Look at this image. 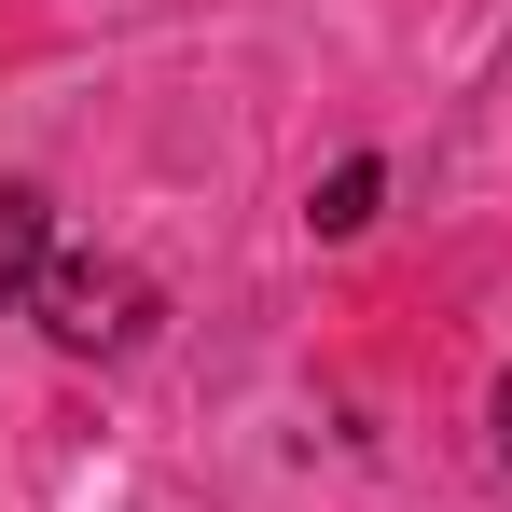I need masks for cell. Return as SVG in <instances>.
Instances as JSON below:
<instances>
[{
  "instance_id": "1",
  "label": "cell",
  "mask_w": 512,
  "mask_h": 512,
  "mask_svg": "<svg viewBox=\"0 0 512 512\" xmlns=\"http://www.w3.org/2000/svg\"><path fill=\"white\" fill-rule=\"evenodd\" d=\"M28 305H42V333L70 346V360H125V346H153V319H167V305H153V277H139V263H111V250H56Z\"/></svg>"
},
{
  "instance_id": "2",
  "label": "cell",
  "mask_w": 512,
  "mask_h": 512,
  "mask_svg": "<svg viewBox=\"0 0 512 512\" xmlns=\"http://www.w3.org/2000/svg\"><path fill=\"white\" fill-rule=\"evenodd\" d=\"M42 263H56V194L42 180H0V305H28Z\"/></svg>"
},
{
  "instance_id": "3",
  "label": "cell",
  "mask_w": 512,
  "mask_h": 512,
  "mask_svg": "<svg viewBox=\"0 0 512 512\" xmlns=\"http://www.w3.org/2000/svg\"><path fill=\"white\" fill-rule=\"evenodd\" d=\"M374 194H388V167L360 153V167H333V180H319V208H305V222H319V236H360V222H374Z\"/></svg>"
},
{
  "instance_id": "4",
  "label": "cell",
  "mask_w": 512,
  "mask_h": 512,
  "mask_svg": "<svg viewBox=\"0 0 512 512\" xmlns=\"http://www.w3.org/2000/svg\"><path fill=\"white\" fill-rule=\"evenodd\" d=\"M499 457H512V374H499Z\"/></svg>"
}]
</instances>
